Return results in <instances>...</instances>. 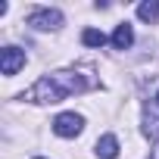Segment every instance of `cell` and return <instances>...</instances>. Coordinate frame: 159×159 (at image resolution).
Segmentation results:
<instances>
[{
    "mask_svg": "<svg viewBox=\"0 0 159 159\" xmlns=\"http://www.w3.org/2000/svg\"><path fill=\"white\" fill-rule=\"evenodd\" d=\"M22 66H25V50H19V47H3L0 50V72L3 75H16Z\"/></svg>",
    "mask_w": 159,
    "mask_h": 159,
    "instance_id": "277c9868",
    "label": "cell"
},
{
    "mask_svg": "<svg viewBox=\"0 0 159 159\" xmlns=\"http://www.w3.org/2000/svg\"><path fill=\"white\" fill-rule=\"evenodd\" d=\"M38 159H41V156H38Z\"/></svg>",
    "mask_w": 159,
    "mask_h": 159,
    "instance_id": "7c38bea8",
    "label": "cell"
},
{
    "mask_svg": "<svg viewBox=\"0 0 159 159\" xmlns=\"http://www.w3.org/2000/svg\"><path fill=\"white\" fill-rule=\"evenodd\" d=\"M137 16H140L143 22H156V19H159V0H153V3H140V7H137Z\"/></svg>",
    "mask_w": 159,
    "mask_h": 159,
    "instance_id": "ba28073f",
    "label": "cell"
},
{
    "mask_svg": "<svg viewBox=\"0 0 159 159\" xmlns=\"http://www.w3.org/2000/svg\"><path fill=\"white\" fill-rule=\"evenodd\" d=\"M28 25H34L38 31L59 28V25H62V13H59V10H34V13L28 16Z\"/></svg>",
    "mask_w": 159,
    "mask_h": 159,
    "instance_id": "3957f363",
    "label": "cell"
},
{
    "mask_svg": "<svg viewBox=\"0 0 159 159\" xmlns=\"http://www.w3.org/2000/svg\"><path fill=\"white\" fill-rule=\"evenodd\" d=\"M94 153H97L100 159H116V156H119V140H116V134H103V137L97 140Z\"/></svg>",
    "mask_w": 159,
    "mask_h": 159,
    "instance_id": "5b68a950",
    "label": "cell"
},
{
    "mask_svg": "<svg viewBox=\"0 0 159 159\" xmlns=\"http://www.w3.org/2000/svg\"><path fill=\"white\" fill-rule=\"evenodd\" d=\"M143 134L153 137V140H159V116L150 112V106H147V112H143Z\"/></svg>",
    "mask_w": 159,
    "mask_h": 159,
    "instance_id": "52a82bcc",
    "label": "cell"
},
{
    "mask_svg": "<svg viewBox=\"0 0 159 159\" xmlns=\"http://www.w3.org/2000/svg\"><path fill=\"white\" fill-rule=\"evenodd\" d=\"M81 128H84V119L78 116V112H59V116L53 119V131H56L59 137H78Z\"/></svg>",
    "mask_w": 159,
    "mask_h": 159,
    "instance_id": "7a4b0ae2",
    "label": "cell"
},
{
    "mask_svg": "<svg viewBox=\"0 0 159 159\" xmlns=\"http://www.w3.org/2000/svg\"><path fill=\"white\" fill-rule=\"evenodd\" d=\"M131 44H134V31H131V25H128V22L116 25V31H112V47H116V50H128Z\"/></svg>",
    "mask_w": 159,
    "mask_h": 159,
    "instance_id": "8992f818",
    "label": "cell"
},
{
    "mask_svg": "<svg viewBox=\"0 0 159 159\" xmlns=\"http://www.w3.org/2000/svg\"><path fill=\"white\" fill-rule=\"evenodd\" d=\"M94 81L81 72H53V75H44L41 81L25 94V100H34V103H59L66 100L69 94H78V91H88Z\"/></svg>",
    "mask_w": 159,
    "mask_h": 159,
    "instance_id": "6da1fadb",
    "label": "cell"
},
{
    "mask_svg": "<svg viewBox=\"0 0 159 159\" xmlns=\"http://www.w3.org/2000/svg\"><path fill=\"white\" fill-rule=\"evenodd\" d=\"M150 159H159V143L153 147V153H150Z\"/></svg>",
    "mask_w": 159,
    "mask_h": 159,
    "instance_id": "30bf717a",
    "label": "cell"
},
{
    "mask_svg": "<svg viewBox=\"0 0 159 159\" xmlns=\"http://www.w3.org/2000/svg\"><path fill=\"white\" fill-rule=\"evenodd\" d=\"M156 103H159V94H156Z\"/></svg>",
    "mask_w": 159,
    "mask_h": 159,
    "instance_id": "8fae6325",
    "label": "cell"
},
{
    "mask_svg": "<svg viewBox=\"0 0 159 159\" xmlns=\"http://www.w3.org/2000/svg\"><path fill=\"white\" fill-rule=\"evenodd\" d=\"M81 41H84L88 47H103V44H106V34H103V31H97V28H84Z\"/></svg>",
    "mask_w": 159,
    "mask_h": 159,
    "instance_id": "9c48e42d",
    "label": "cell"
}]
</instances>
